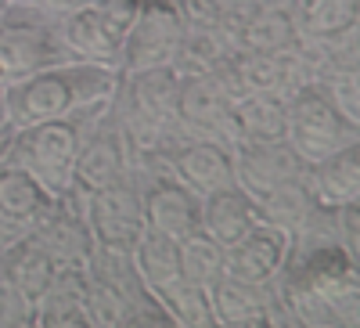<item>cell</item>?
<instances>
[{
	"label": "cell",
	"instance_id": "20",
	"mask_svg": "<svg viewBox=\"0 0 360 328\" xmlns=\"http://www.w3.org/2000/svg\"><path fill=\"white\" fill-rule=\"evenodd\" d=\"M256 224H259V206L238 184L202 198V231L224 249L238 246Z\"/></svg>",
	"mask_w": 360,
	"mask_h": 328
},
{
	"label": "cell",
	"instance_id": "26",
	"mask_svg": "<svg viewBox=\"0 0 360 328\" xmlns=\"http://www.w3.org/2000/svg\"><path fill=\"white\" fill-rule=\"evenodd\" d=\"M130 256L137 263L141 278L152 285V292H159L162 285H169L173 278H180V246L173 242V238L152 231V227H144L137 234Z\"/></svg>",
	"mask_w": 360,
	"mask_h": 328
},
{
	"label": "cell",
	"instance_id": "4",
	"mask_svg": "<svg viewBox=\"0 0 360 328\" xmlns=\"http://www.w3.org/2000/svg\"><path fill=\"white\" fill-rule=\"evenodd\" d=\"M285 141L303 159V166L339 152L346 144L360 141V123L349 119L328 101L317 87L307 80L285 94Z\"/></svg>",
	"mask_w": 360,
	"mask_h": 328
},
{
	"label": "cell",
	"instance_id": "35",
	"mask_svg": "<svg viewBox=\"0 0 360 328\" xmlns=\"http://www.w3.org/2000/svg\"><path fill=\"white\" fill-rule=\"evenodd\" d=\"M15 134V123H11V115H8V101H4V83H0V141L11 137Z\"/></svg>",
	"mask_w": 360,
	"mask_h": 328
},
{
	"label": "cell",
	"instance_id": "22",
	"mask_svg": "<svg viewBox=\"0 0 360 328\" xmlns=\"http://www.w3.org/2000/svg\"><path fill=\"white\" fill-rule=\"evenodd\" d=\"M54 195L37 181L25 166L11 163L8 156L0 159V213L11 224H18L22 231L40 217V210L51 202Z\"/></svg>",
	"mask_w": 360,
	"mask_h": 328
},
{
	"label": "cell",
	"instance_id": "11",
	"mask_svg": "<svg viewBox=\"0 0 360 328\" xmlns=\"http://www.w3.org/2000/svg\"><path fill=\"white\" fill-rule=\"evenodd\" d=\"M141 181L144 202V227H152L173 242H184L188 234L202 231V198L169 177L166 170H130Z\"/></svg>",
	"mask_w": 360,
	"mask_h": 328
},
{
	"label": "cell",
	"instance_id": "19",
	"mask_svg": "<svg viewBox=\"0 0 360 328\" xmlns=\"http://www.w3.org/2000/svg\"><path fill=\"white\" fill-rule=\"evenodd\" d=\"M231 44L238 51H259V54H288L303 44L299 33V8H256L242 25L231 33Z\"/></svg>",
	"mask_w": 360,
	"mask_h": 328
},
{
	"label": "cell",
	"instance_id": "32",
	"mask_svg": "<svg viewBox=\"0 0 360 328\" xmlns=\"http://www.w3.org/2000/svg\"><path fill=\"white\" fill-rule=\"evenodd\" d=\"M86 8L94 11L119 40H123V37H127V29H130L134 18H137V11H141V0H90Z\"/></svg>",
	"mask_w": 360,
	"mask_h": 328
},
{
	"label": "cell",
	"instance_id": "18",
	"mask_svg": "<svg viewBox=\"0 0 360 328\" xmlns=\"http://www.w3.org/2000/svg\"><path fill=\"white\" fill-rule=\"evenodd\" d=\"M303 181L314 202L324 210H342L349 202H360V141L310 163L303 170Z\"/></svg>",
	"mask_w": 360,
	"mask_h": 328
},
{
	"label": "cell",
	"instance_id": "37",
	"mask_svg": "<svg viewBox=\"0 0 360 328\" xmlns=\"http://www.w3.org/2000/svg\"><path fill=\"white\" fill-rule=\"evenodd\" d=\"M8 144H11V137H4V141H0V159L8 156Z\"/></svg>",
	"mask_w": 360,
	"mask_h": 328
},
{
	"label": "cell",
	"instance_id": "28",
	"mask_svg": "<svg viewBox=\"0 0 360 328\" xmlns=\"http://www.w3.org/2000/svg\"><path fill=\"white\" fill-rule=\"evenodd\" d=\"M180 246V278H188L202 289L217 285L224 278V246H217L205 231L188 234Z\"/></svg>",
	"mask_w": 360,
	"mask_h": 328
},
{
	"label": "cell",
	"instance_id": "8",
	"mask_svg": "<svg viewBox=\"0 0 360 328\" xmlns=\"http://www.w3.org/2000/svg\"><path fill=\"white\" fill-rule=\"evenodd\" d=\"M25 234L58 263V267H86L94 256V234L86 227V213H83V195L79 191H65L54 195L40 217L25 227Z\"/></svg>",
	"mask_w": 360,
	"mask_h": 328
},
{
	"label": "cell",
	"instance_id": "34",
	"mask_svg": "<svg viewBox=\"0 0 360 328\" xmlns=\"http://www.w3.org/2000/svg\"><path fill=\"white\" fill-rule=\"evenodd\" d=\"M18 234H22V227H18V224H11V220H8L4 213H0V253H4V249H8L11 242H15Z\"/></svg>",
	"mask_w": 360,
	"mask_h": 328
},
{
	"label": "cell",
	"instance_id": "9",
	"mask_svg": "<svg viewBox=\"0 0 360 328\" xmlns=\"http://www.w3.org/2000/svg\"><path fill=\"white\" fill-rule=\"evenodd\" d=\"M180 37H184V22H180V11L173 0H141V11L123 37L119 72L173 65Z\"/></svg>",
	"mask_w": 360,
	"mask_h": 328
},
{
	"label": "cell",
	"instance_id": "5",
	"mask_svg": "<svg viewBox=\"0 0 360 328\" xmlns=\"http://www.w3.org/2000/svg\"><path fill=\"white\" fill-rule=\"evenodd\" d=\"M79 119L83 115L15 127L11 144H8V159L25 166L51 195L72 191L76 152H79Z\"/></svg>",
	"mask_w": 360,
	"mask_h": 328
},
{
	"label": "cell",
	"instance_id": "3",
	"mask_svg": "<svg viewBox=\"0 0 360 328\" xmlns=\"http://www.w3.org/2000/svg\"><path fill=\"white\" fill-rule=\"evenodd\" d=\"M281 282H299V285L324 292L342 310L349 328L360 324V256L349 253L339 238H303V242H292Z\"/></svg>",
	"mask_w": 360,
	"mask_h": 328
},
{
	"label": "cell",
	"instance_id": "16",
	"mask_svg": "<svg viewBox=\"0 0 360 328\" xmlns=\"http://www.w3.org/2000/svg\"><path fill=\"white\" fill-rule=\"evenodd\" d=\"M86 271L94 275V278H101V282H108L137 310L141 328H173L169 324V314L162 310V303H159V296L152 292V285L141 278V271H137V263H134L130 253L94 249V256H90V263H86Z\"/></svg>",
	"mask_w": 360,
	"mask_h": 328
},
{
	"label": "cell",
	"instance_id": "39",
	"mask_svg": "<svg viewBox=\"0 0 360 328\" xmlns=\"http://www.w3.org/2000/svg\"><path fill=\"white\" fill-rule=\"evenodd\" d=\"M295 4H299V8H303V4H307V0H295Z\"/></svg>",
	"mask_w": 360,
	"mask_h": 328
},
{
	"label": "cell",
	"instance_id": "27",
	"mask_svg": "<svg viewBox=\"0 0 360 328\" xmlns=\"http://www.w3.org/2000/svg\"><path fill=\"white\" fill-rule=\"evenodd\" d=\"M159 303L169 314L173 328H213V307H209V289L188 282V278H173L169 285H162Z\"/></svg>",
	"mask_w": 360,
	"mask_h": 328
},
{
	"label": "cell",
	"instance_id": "15",
	"mask_svg": "<svg viewBox=\"0 0 360 328\" xmlns=\"http://www.w3.org/2000/svg\"><path fill=\"white\" fill-rule=\"evenodd\" d=\"M292 238L274 224H256L242 242L224 249V275L245 285H274L288 263Z\"/></svg>",
	"mask_w": 360,
	"mask_h": 328
},
{
	"label": "cell",
	"instance_id": "23",
	"mask_svg": "<svg viewBox=\"0 0 360 328\" xmlns=\"http://www.w3.org/2000/svg\"><path fill=\"white\" fill-rule=\"evenodd\" d=\"M58 263L29 238L25 231L15 238V242L0 253V275H4L22 296H29V300H40V292L47 289V282L54 278Z\"/></svg>",
	"mask_w": 360,
	"mask_h": 328
},
{
	"label": "cell",
	"instance_id": "17",
	"mask_svg": "<svg viewBox=\"0 0 360 328\" xmlns=\"http://www.w3.org/2000/svg\"><path fill=\"white\" fill-rule=\"evenodd\" d=\"M37 328H90L86 267H58L40 300L33 303Z\"/></svg>",
	"mask_w": 360,
	"mask_h": 328
},
{
	"label": "cell",
	"instance_id": "7",
	"mask_svg": "<svg viewBox=\"0 0 360 328\" xmlns=\"http://www.w3.org/2000/svg\"><path fill=\"white\" fill-rule=\"evenodd\" d=\"M83 213L98 249L130 253L137 234L144 231V202H141L137 173H127L115 184L83 195Z\"/></svg>",
	"mask_w": 360,
	"mask_h": 328
},
{
	"label": "cell",
	"instance_id": "30",
	"mask_svg": "<svg viewBox=\"0 0 360 328\" xmlns=\"http://www.w3.org/2000/svg\"><path fill=\"white\" fill-rule=\"evenodd\" d=\"M86 307H90V328H141L137 310L119 296L108 282L86 271Z\"/></svg>",
	"mask_w": 360,
	"mask_h": 328
},
{
	"label": "cell",
	"instance_id": "2",
	"mask_svg": "<svg viewBox=\"0 0 360 328\" xmlns=\"http://www.w3.org/2000/svg\"><path fill=\"white\" fill-rule=\"evenodd\" d=\"M69 47L58 29V15L37 0H15L0 18V83L33 76L58 62H69Z\"/></svg>",
	"mask_w": 360,
	"mask_h": 328
},
{
	"label": "cell",
	"instance_id": "33",
	"mask_svg": "<svg viewBox=\"0 0 360 328\" xmlns=\"http://www.w3.org/2000/svg\"><path fill=\"white\" fill-rule=\"evenodd\" d=\"M40 8H47V11H54V15H69V11H79V8H86L90 0H37Z\"/></svg>",
	"mask_w": 360,
	"mask_h": 328
},
{
	"label": "cell",
	"instance_id": "25",
	"mask_svg": "<svg viewBox=\"0 0 360 328\" xmlns=\"http://www.w3.org/2000/svg\"><path fill=\"white\" fill-rule=\"evenodd\" d=\"M360 29V0H307L299 8L303 40H335Z\"/></svg>",
	"mask_w": 360,
	"mask_h": 328
},
{
	"label": "cell",
	"instance_id": "21",
	"mask_svg": "<svg viewBox=\"0 0 360 328\" xmlns=\"http://www.w3.org/2000/svg\"><path fill=\"white\" fill-rule=\"evenodd\" d=\"M58 29H62V40H65V47H69L72 58H83V62H98V65L119 69L123 40H119L90 8L58 15Z\"/></svg>",
	"mask_w": 360,
	"mask_h": 328
},
{
	"label": "cell",
	"instance_id": "10",
	"mask_svg": "<svg viewBox=\"0 0 360 328\" xmlns=\"http://www.w3.org/2000/svg\"><path fill=\"white\" fill-rule=\"evenodd\" d=\"M209 307L213 328H295L278 282L245 285L224 275L217 285H209Z\"/></svg>",
	"mask_w": 360,
	"mask_h": 328
},
{
	"label": "cell",
	"instance_id": "6",
	"mask_svg": "<svg viewBox=\"0 0 360 328\" xmlns=\"http://www.w3.org/2000/svg\"><path fill=\"white\" fill-rule=\"evenodd\" d=\"M127 173H130V148H127L123 130H119L112 105L86 112L79 119V152H76L72 191L90 195L98 188L115 184Z\"/></svg>",
	"mask_w": 360,
	"mask_h": 328
},
{
	"label": "cell",
	"instance_id": "14",
	"mask_svg": "<svg viewBox=\"0 0 360 328\" xmlns=\"http://www.w3.org/2000/svg\"><path fill=\"white\" fill-rule=\"evenodd\" d=\"M234 163V184L252 198H263L295 177H303V159H299L288 141H234L231 144Z\"/></svg>",
	"mask_w": 360,
	"mask_h": 328
},
{
	"label": "cell",
	"instance_id": "1",
	"mask_svg": "<svg viewBox=\"0 0 360 328\" xmlns=\"http://www.w3.org/2000/svg\"><path fill=\"white\" fill-rule=\"evenodd\" d=\"M119 87V69L69 58L33 76L4 83V101L15 127L47 123V119H72L112 105Z\"/></svg>",
	"mask_w": 360,
	"mask_h": 328
},
{
	"label": "cell",
	"instance_id": "31",
	"mask_svg": "<svg viewBox=\"0 0 360 328\" xmlns=\"http://www.w3.org/2000/svg\"><path fill=\"white\" fill-rule=\"evenodd\" d=\"M0 328H37L33 324V300L22 296L4 275H0Z\"/></svg>",
	"mask_w": 360,
	"mask_h": 328
},
{
	"label": "cell",
	"instance_id": "36",
	"mask_svg": "<svg viewBox=\"0 0 360 328\" xmlns=\"http://www.w3.org/2000/svg\"><path fill=\"white\" fill-rule=\"evenodd\" d=\"M245 4H252V8H281V4H295V0H245Z\"/></svg>",
	"mask_w": 360,
	"mask_h": 328
},
{
	"label": "cell",
	"instance_id": "12",
	"mask_svg": "<svg viewBox=\"0 0 360 328\" xmlns=\"http://www.w3.org/2000/svg\"><path fill=\"white\" fill-rule=\"evenodd\" d=\"M231 105L234 98L224 91V83L213 72H188L176 83V127L184 137L234 144Z\"/></svg>",
	"mask_w": 360,
	"mask_h": 328
},
{
	"label": "cell",
	"instance_id": "29",
	"mask_svg": "<svg viewBox=\"0 0 360 328\" xmlns=\"http://www.w3.org/2000/svg\"><path fill=\"white\" fill-rule=\"evenodd\" d=\"M310 83L349 123H360V65H317L310 72Z\"/></svg>",
	"mask_w": 360,
	"mask_h": 328
},
{
	"label": "cell",
	"instance_id": "38",
	"mask_svg": "<svg viewBox=\"0 0 360 328\" xmlns=\"http://www.w3.org/2000/svg\"><path fill=\"white\" fill-rule=\"evenodd\" d=\"M11 4H15V0H0V18H4V11H8Z\"/></svg>",
	"mask_w": 360,
	"mask_h": 328
},
{
	"label": "cell",
	"instance_id": "13",
	"mask_svg": "<svg viewBox=\"0 0 360 328\" xmlns=\"http://www.w3.org/2000/svg\"><path fill=\"white\" fill-rule=\"evenodd\" d=\"M166 166H169V177H176V181L184 188H191L198 198L234 184L231 144H224V141L176 137V141L166 144Z\"/></svg>",
	"mask_w": 360,
	"mask_h": 328
},
{
	"label": "cell",
	"instance_id": "24",
	"mask_svg": "<svg viewBox=\"0 0 360 328\" xmlns=\"http://www.w3.org/2000/svg\"><path fill=\"white\" fill-rule=\"evenodd\" d=\"M234 141H285V98L242 94L231 105Z\"/></svg>",
	"mask_w": 360,
	"mask_h": 328
}]
</instances>
